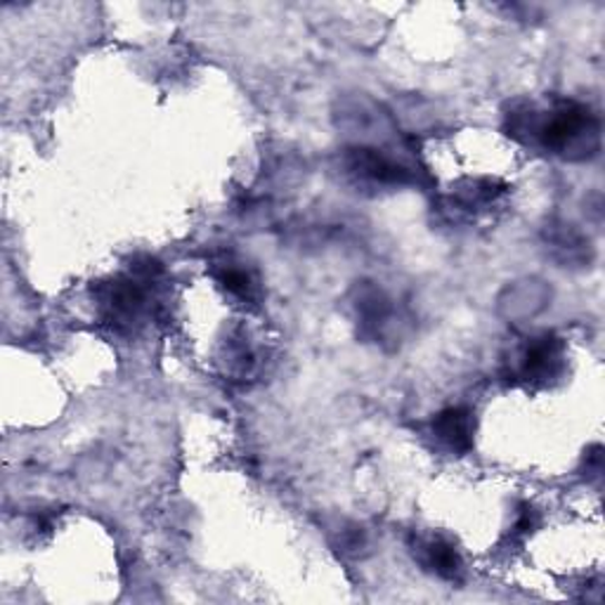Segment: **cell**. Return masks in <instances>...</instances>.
<instances>
[{
	"label": "cell",
	"mask_w": 605,
	"mask_h": 605,
	"mask_svg": "<svg viewBox=\"0 0 605 605\" xmlns=\"http://www.w3.org/2000/svg\"><path fill=\"white\" fill-rule=\"evenodd\" d=\"M510 132L537 138L544 149L571 161L592 159L601 147V121L596 113L579 102H558L552 111L537 113L533 107L510 111Z\"/></svg>",
	"instance_id": "1"
},
{
	"label": "cell",
	"mask_w": 605,
	"mask_h": 605,
	"mask_svg": "<svg viewBox=\"0 0 605 605\" xmlns=\"http://www.w3.org/2000/svg\"><path fill=\"white\" fill-rule=\"evenodd\" d=\"M147 289L140 279L117 277L100 287V308L105 321L119 331H130L147 313Z\"/></svg>",
	"instance_id": "2"
},
{
	"label": "cell",
	"mask_w": 605,
	"mask_h": 605,
	"mask_svg": "<svg viewBox=\"0 0 605 605\" xmlns=\"http://www.w3.org/2000/svg\"><path fill=\"white\" fill-rule=\"evenodd\" d=\"M348 173L371 185H407L411 182L409 168L397 163L386 151L374 147H353L346 155Z\"/></svg>",
	"instance_id": "3"
},
{
	"label": "cell",
	"mask_w": 605,
	"mask_h": 605,
	"mask_svg": "<svg viewBox=\"0 0 605 605\" xmlns=\"http://www.w3.org/2000/svg\"><path fill=\"white\" fill-rule=\"evenodd\" d=\"M561 369H563L561 338L544 334L527 346L523 357V376L527 381L529 378H533V381H548V378H556Z\"/></svg>",
	"instance_id": "4"
},
{
	"label": "cell",
	"mask_w": 605,
	"mask_h": 605,
	"mask_svg": "<svg viewBox=\"0 0 605 605\" xmlns=\"http://www.w3.org/2000/svg\"><path fill=\"white\" fill-rule=\"evenodd\" d=\"M433 430L449 449L466 454L473 447V430H476V419H473L470 409L449 407L435 416Z\"/></svg>",
	"instance_id": "5"
},
{
	"label": "cell",
	"mask_w": 605,
	"mask_h": 605,
	"mask_svg": "<svg viewBox=\"0 0 605 605\" xmlns=\"http://www.w3.org/2000/svg\"><path fill=\"white\" fill-rule=\"evenodd\" d=\"M419 558L424 563L426 571L435 573L443 579H459L464 575V561L459 556L457 548H454V544H449L447 539H440V537H433V539H426L419 544Z\"/></svg>",
	"instance_id": "6"
},
{
	"label": "cell",
	"mask_w": 605,
	"mask_h": 605,
	"mask_svg": "<svg viewBox=\"0 0 605 605\" xmlns=\"http://www.w3.org/2000/svg\"><path fill=\"white\" fill-rule=\"evenodd\" d=\"M218 281L222 287L239 296V298H254L256 296V281L251 277L249 270L239 268L237 262H220V272H218Z\"/></svg>",
	"instance_id": "7"
}]
</instances>
